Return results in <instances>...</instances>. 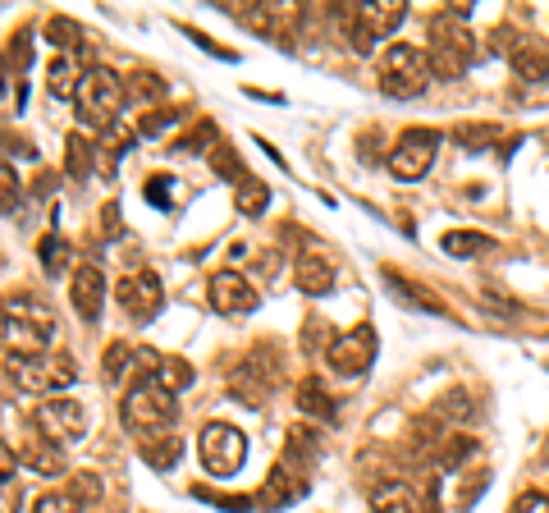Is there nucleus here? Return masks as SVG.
I'll return each instance as SVG.
<instances>
[{"label":"nucleus","instance_id":"nucleus-27","mask_svg":"<svg viewBox=\"0 0 549 513\" xmlns=\"http://www.w3.org/2000/svg\"><path fill=\"white\" fill-rule=\"evenodd\" d=\"M293 399H298V408H302V413H307V417H316V422H334V399H330V394H325V385L316 381V376L298 381Z\"/></svg>","mask_w":549,"mask_h":513},{"label":"nucleus","instance_id":"nucleus-52","mask_svg":"<svg viewBox=\"0 0 549 513\" xmlns=\"http://www.w3.org/2000/svg\"><path fill=\"white\" fill-rule=\"evenodd\" d=\"M513 513H549V495H540V491H522L513 500Z\"/></svg>","mask_w":549,"mask_h":513},{"label":"nucleus","instance_id":"nucleus-45","mask_svg":"<svg viewBox=\"0 0 549 513\" xmlns=\"http://www.w3.org/2000/svg\"><path fill=\"white\" fill-rule=\"evenodd\" d=\"M174 120H179L174 110H147L138 120V138H161L165 129H174Z\"/></svg>","mask_w":549,"mask_h":513},{"label":"nucleus","instance_id":"nucleus-29","mask_svg":"<svg viewBox=\"0 0 549 513\" xmlns=\"http://www.w3.org/2000/svg\"><path fill=\"white\" fill-rule=\"evenodd\" d=\"M46 42L55 46V55H78L83 51V28L69 14H51L46 19Z\"/></svg>","mask_w":549,"mask_h":513},{"label":"nucleus","instance_id":"nucleus-51","mask_svg":"<svg viewBox=\"0 0 549 513\" xmlns=\"http://www.w3.org/2000/svg\"><path fill=\"white\" fill-rule=\"evenodd\" d=\"M119 234H124V225H119V202H106V207H101V239L115 243Z\"/></svg>","mask_w":549,"mask_h":513},{"label":"nucleus","instance_id":"nucleus-9","mask_svg":"<svg viewBox=\"0 0 549 513\" xmlns=\"http://www.w3.org/2000/svg\"><path fill=\"white\" fill-rule=\"evenodd\" d=\"M376 353H380V339H376V326H353V330H344V335H334V344H330V367L344 381H357V376H366L371 372V362H376Z\"/></svg>","mask_w":549,"mask_h":513},{"label":"nucleus","instance_id":"nucleus-37","mask_svg":"<svg viewBox=\"0 0 549 513\" xmlns=\"http://www.w3.org/2000/svg\"><path fill=\"white\" fill-rule=\"evenodd\" d=\"M385 284L389 289H399L408 303H417V307H431V312H444V303L431 294V289H421V284H412V280H403V275H394V271H385Z\"/></svg>","mask_w":549,"mask_h":513},{"label":"nucleus","instance_id":"nucleus-47","mask_svg":"<svg viewBox=\"0 0 549 513\" xmlns=\"http://www.w3.org/2000/svg\"><path fill=\"white\" fill-rule=\"evenodd\" d=\"M517 42H522V33H517L513 23H499V28H490V55H513Z\"/></svg>","mask_w":549,"mask_h":513},{"label":"nucleus","instance_id":"nucleus-8","mask_svg":"<svg viewBox=\"0 0 549 513\" xmlns=\"http://www.w3.org/2000/svg\"><path fill=\"white\" fill-rule=\"evenodd\" d=\"M87 408L78 404V399H65V394H55V399H46L42 408L33 413V431L42 440H51V445H74V440L87 436Z\"/></svg>","mask_w":549,"mask_h":513},{"label":"nucleus","instance_id":"nucleus-39","mask_svg":"<svg viewBox=\"0 0 549 513\" xmlns=\"http://www.w3.org/2000/svg\"><path fill=\"white\" fill-rule=\"evenodd\" d=\"M216 124L211 120H202V124H193V133H188V138H179L174 142V152H188V156H197V152H211V147H216Z\"/></svg>","mask_w":549,"mask_h":513},{"label":"nucleus","instance_id":"nucleus-20","mask_svg":"<svg viewBox=\"0 0 549 513\" xmlns=\"http://www.w3.org/2000/svg\"><path fill=\"white\" fill-rule=\"evenodd\" d=\"M307 495V481H298L293 472H284L280 463L270 468V477L261 481V491L252 495V500L261 504V509H284V504H293V500H302Z\"/></svg>","mask_w":549,"mask_h":513},{"label":"nucleus","instance_id":"nucleus-13","mask_svg":"<svg viewBox=\"0 0 549 513\" xmlns=\"http://www.w3.org/2000/svg\"><path fill=\"white\" fill-rule=\"evenodd\" d=\"M115 298H119V307H124V317H129V321H151L165 307V289H161V280H156L151 271L124 275L119 289H115Z\"/></svg>","mask_w":549,"mask_h":513},{"label":"nucleus","instance_id":"nucleus-4","mask_svg":"<svg viewBox=\"0 0 549 513\" xmlns=\"http://www.w3.org/2000/svg\"><path fill=\"white\" fill-rule=\"evenodd\" d=\"M5 376L23 394H46L55 399L60 390L78 381V362L69 353H33V358H5Z\"/></svg>","mask_w":549,"mask_h":513},{"label":"nucleus","instance_id":"nucleus-11","mask_svg":"<svg viewBox=\"0 0 549 513\" xmlns=\"http://www.w3.org/2000/svg\"><path fill=\"white\" fill-rule=\"evenodd\" d=\"M280 385V353L275 349H257L238 362V376H234V394L248 399L252 408L266 404V394Z\"/></svg>","mask_w":549,"mask_h":513},{"label":"nucleus","instance_id":"nucleus-22","mask_svg":"<svg viewBox=\"0 0 549 513\" xmlns=\"http://www.w3.org/2000/svg\"><path fill=\"white\" fill-rule=\"evenodd\" d=\"M19 468L42 472V477H60V472H65V449L51 445V440H42V436L23 440L19 445Z\"/></svg>","mask_w":549,"mask_h":513},{"label":"nucleus","instance_id":"nucleus-25","mask_svg":"<svg viewBox=\"0 0 549 513\" xmlns=\"http://www.w3.org/2000/svg\"><path fill=\"white\" fill-rule=\"evenodd\" d=\"M280 468H284V472H293L298 481L312 477V468H316V440L307 436L302 426H293V431H289V445H284Z\"/></svg>","mask_w":549,"mask_h":513},{"label":"nucleus","instance_id":"nucleus-5","mask_svg":"<svg viewBox=\"0 0 549 513\" xmlns=\"http://www.w3.org/2000/svg\"><path fill=\"white\" fill-rule=\"evenodd\" d=\"M376 78H380V92H385V97H399V101L421 97L426 83H431L426 51H417L412 42L385 46V55H380V65H376Z\"/></svg>","mask_w":549,"mask_h":513},{"label":"nucleus","instance_id":"nucleus-41","mask_svg":"<svg viewBox=\"0 0 549 513\" xmlns=\"http://www.w3.org/2000/svg\"><path fill=\"white\" fill-rule=\"evenodd\" d=\"M142 197H147L156 211H170L174 207V179L170 175H151L147 184H142Z\"/></svg>","mask_w":549,"mask_h":513},{"label":"nucleus","instance_id":"nucleus-2","mask_svg":"<svg viewBox=\"0 0 549 513\" xmlns=\"http://www.w3.org/2000/svg\"><path fill=\"white\" fill-rule=\"evenodd\" d=\"M476 60V37L472 28H467L458 14H435L431 19V46H426V65H431V78H444V83H453V78H463L467 69H472Z\"/></svg>","mask_w":549,"mask_h":513},{"label":"nucleus","instance_id":"nucleus-53","mask_svg":"<svg viewBox=\"0 0 549 513\" xmlns=\"http://www.w3.org/2000/svg\"><path fill=\"white\" fill-rule=\"evenodd\" d=\"M23 509V486L19 481H0V513H19Z\"/></svg>","mask_w":549,"mask_h":513},{"label":"nucleus","instance_id":"nucleus-49","mask_svg":"<svg viewBox=\"0 0 549 513\" xmlns=\"http://www.w3.org/2000/svg\"><path fill=\"white\" fill-rule=\"evenodd\" d=\"M197 500H206V504H220V509H229V513H243V509H252V504L257 500H248V495H216V491H202V486H197Z\"/></svg>","mask_w":549,"mask_h":513},{"label":"nucleus","instance_id":"nucleus-12","mask_svg":"<svg viewBox=\"0 0 549 513\" xmlns=\"http://www.w3.org/2000/svg\"><path fill=\"white\" fill-rule=\"evenodd\" d=\"M206 298H211V307H216L220 317H248V312L261 307V294L252 289L248 275H238V271L211 275V280H206Z\"/></svg>","mask_w":549,"mask_h":513},{"label":"nucleus","instance_id":"nucleus-26","mask_svg":"<svg viewBox=\"0 0 549 513\" xmlns=\"http://www.w3.org/2000/svg\"><path fill=\"white\" fill-rule=\"evenodd\" d=\"M37 262H42L46 275H69L74 271V248H69L65 234H42V243H37Z\"/></svg>","mask_w":549,"mask_h":513},{"label":"nucleus","instance_id":"nucleus-31","mask_svg":"<svg viewBox=\"0 0 549 513\" xmlns=\"http://www.w3.org/2000/svg\"><path fill=\"white\" fill-rule=\"evenodd\" d=\"M490 248H495V239H490V234H476V230L444 234V252H449V257H458V262H463V257H481V252H490Z\"/></svg>","mask_w":549,"mask_h":513},{"label":"nucleus","instance_id":"nucleus-55","mask_svg":"<svg viewBox=\"0 0 549 513\" xmlns=\"http://www.w3.org/2000/svg\"><path fill=\"white\" fill-rule=\"evenodd\" d=\"M5 92H10V60L0 55V97H5Z\"/></svg>","mask_w":549,"mask_h":513},{"label":"nucleus","instance_id":"nucleus-48","mask_svg":"<svg viewBox=\"0 0 549 513\" xmlns=\"http://www.w3.org/2000/svg\"><path fill=\"white\" fill-rule=\"evenodd\" d=\"M431 413L440 417V422H453V417H467V394H463V390H449V394L440 399V404L431 408Z\"/></svg>","mask_w":549,"mask_h":513},{"label":"nucleus","instance_id":"nucleus-40","mask_svg":"<svg viewBox=\"0 0 549 513\" xmlns=\"http://www.w3.org/2000/svg\"><path fill=\"white\" fill-rule=\"evenodd\" d=\"M23 207V184L14 175L10 165H0V216H10V211Z\"/></svg>","mask_w":549,"mask_h":513},{"label":"nucleus","instance_id":"nucleus-24","mask_svg":"<svg viewBox=\"0 0 549 513\" xmlns=\"http://www.w3.org/2000/svg\"><path fill=\"white\" fill-rule=\"evenodd\" d=\"M0 317L28 321V326H37V330H46V335H55V312H51L46 303H37V298H28V294L0 298Z\"/></svg>","mask_w":549,"mask_h":513},{"label":"nucleus","instance_id":"nucleus-36","mask_svg":"<svg viewBox=\"0 0 549 513\" xmlns=\"http://www.w3.org/2000/svg\"><path fill=\"white\" fill-rule=\"evenodd\" d=\"M156 385L170 394H183L188 385H193V362H183V358H165L161 362V372H156Z\"/></svg>","mask_w":549,"mask_h":513},{"label":"nucleus","instance_id":"nucleus-50","mask_svg":"<svg viewBox=\"0 0 549 513\" xmlns=\"http://www.w3.org/2000/svg\"><path fill=\"white\" fill-rule=\"evenodd\" d=\"M330 344L334 339H325V321H307V326H302V349L307 353H316V349L330 353Z\"/></svg>","mask_w":549,"mask_h":513},{"label":"nucleus","instance_id":"nucleus-28","mask_svg":"<svg viewBox=\"0 0 549 513\" xmlns=\"http://www.w3.org/2000/svg\"><path fill=\"white\" fill-rule=\"evenodd\" d=\"M65 170H69V179H92V170H97V142H87L83 133H69L65 138Z\"/></svg>","mask_w":549,"mask_h":513},{"label":"nucleus","instance_id":"nucleus-7","mask_svg":"<svg viewBox=\"0 0 549 513\" xmlns=\"http://www.w3.org/2000/svg\"><path fill=\"white\" fill-rule=\"evenodd\" d=\"M197 454H202V468L211 477H234L248 463V436L229 422H206L202 436H197Z\"/></svg>","mask_w":549,"mask_h":513},{"label":"nucleus","instance_id":"nucleus-42","mask_svg":"<svg viewBox=\"0 0 549 513\" xmlns=\"http://www.w3.org/2000/svg\"><path fill=\"white\" fill-rule=\"evenodd\" d=\"M65 491L74 495V500L87 509V504H92V500H101V477H97V472H74Z\"/></svg>","mask_w":549,"mask_h":513},{"label":"nucleus","instance_id":"nucleus-54","mask_svg":"<svg viewBox=\"0 0 549 513\" xmlns=\"http://www.w3.org/2000/svg\"><path fill=\"white\" fill-rule=\"evenodd\" d=\"M14 472H19V449L0 440V481H14Z\"/></svg>","mask_w":549,"mask_h":513},{"label":"nucleus","instance_id":"nucleus-35","mask_svg":"<svg viewBox=\"0 0 549 513\" xmlns=\"http://www.w3.org/2000/svg\"><path fill=\"white\" fill-rule=\"evenodd\" d=\"M206 161H211V170H216L220 179H229V184H243V161H238V152L229 147V142H216L211 152H206Z\"/></svg>","mask_w":549,"mask_h":513},{"label":"nucleus","instance_id":"nucleus-10","mask_svg":"<svg viewBox=\"0 0 549 513\" xmlns=\"http://www.w3.org/2000/svg\"><path fill=\"white\" fill-rule=\"evenodd\" d=\"M435 152H440V133L435 129H408L394 152H389V175L394 179H421L435 165Z\"/></svg>","mask_w":549,"mask_h":513},{"label":"nucleus","instance_id":"nucleus-15","mask_svg":"<svg viewBox=\"0 0 549 513\" xmlns=\"http://www.w3.org/2000/svg\"><path fill=\"white\" fill-rule=\"evenodd\" d=\"M46 344H51V335H46V330L28 326V321H14V317H0V349H5V358H33V353H51Z\"/></svg>","mask_w":549,"mask_h":513},{"label":"nucleus","instance_id":"nucleus-33","mask_svg":"<svg viewBox=\"0 0 549 513\" xmlns=\"http://www.w3.org/2000/svg\"><path fill=\"white\" fill-rule=\"evenodd\" d=\"M453 142L463 147V152H485V147H495L499 142V124H458L453 129Z\"/></svg>","mask_w":549,"mask_h":513},{"label":"nucleus","instance_id":"nucleus-21","mask_svg":"<svg viewBox=\"0 0 549 513\" xmlns=\"http://www.w3.org/2000/svg\"><path fill=\"white\" fill-rule=\"evenodd\" d=\"M229 14L261 37H280L284 28L298 19V10H275V5H238V10H229Z\"/></svg>","mask_w":549,"mask_h":513},{"label":"nucleus","instance_id":"nucleus-44","mask_svg":"<svg viewBox=\"0 0 549 513\" xmlns=\"http://www.w3.org/2000/svg\"><path fill=\"white\" fill-rule=\"evenodd\" d=\"M5 60H10V69H28L33 65V33H28V28H19V33L10 37V51H5Z\"/></svg>","mask_w":549,"mask_h":513},{"label":"nucleus","instance_id":"nucleus-6","mask_svg":"<svg viewBox=\"0 0 549 513\" xmlns=\"http://www.w3.org/2000/svg\"><path fill=\"white\" fill-rule=\"evenodd\" d=\"M119 413H124V426H129V431L165 436V431L174 426V417H179V404H174L170 390H161L156 381H147V385H133V390L124 394Z\"/></svg>","mask_w":549,"mask_h":513},{"label":"nucleus","instance_id":"nucleus-32","mask_svg":"<svg viewBox=\"0 0 549 513\" xmlns=\"http://www.w3.org/2000/svg\"><path fill=\"white\" fill-rule=\"evenodd\" d=\"M124 92H129L133 101H161L165 92H170V83H165L161 74H151V69H133V74L124 78Z\"/></svg>","mask_w":549,"mask_h":513},{"label":"nucleus","instance_id":"nucleus-34","mask_svg":"<svg viewBox=\"0 0 549 513\" xmlns=\"http://www.w3.org/2000/svg\"><path fill=\"white\" fill-rule=\"evenodd\" d=\"M234 207L243 211V216H261V211L270 207V188L261 184V179H243V184L234 188Z\"/></svg>","mask_w":549,"mask_h":513},{"label":"nucleus","instance_id":"nucleus-18","mask_svg":"<svg viewBox=\"0 0 549 513\" xmlns=\"http://www.w3.org/2000/svg\"><path fill=\"white\" fill-rule=\"evenodd\" d=\"M138 147V129H129L124 120H115L106 133L97 138V175H115V165H119V156L124 152H133Z\"/></svg>","mask_w":549,"mask_h":513},{"label":"nucleus","instance_id":"nucleus-30","mask_svg":"<svg viewBox=\"0 0 549 513\" xmlns=\"http://www.w3.org/2000/svg\"><path fill=\"white\" fill-rule=\"evenodd\" d=\"M142 459H147L156 472H170L174 463L183 459V440L170 436V431H165V436H147L142 440Z\"/></svg>","mask_w":549,"mask_h":513},{"label":"nucleus","instance_id":"nucleus-38","mask_svg":"<svg viewBox=\"0 0 549 513\" xmlns=\"http://www.w3.org/2000/svg\"><path fill=\"white\" fill-rule=\"evenodd\" d=\"M476 454V440L472 436H444L440 440V468L444 472H453L458 463H467Z\"/></svg>","mask_w":549,"mask_h":513},{"label":"nucleus","instance_id":"nucleus-14","mask_svg":"<svg viewBox=\"0 0 549 513\" xmlns=\"http://www.w3.org/2000/svg\"><path fill=\"white\" fill-rule=\"evenodd\" d=\"M69 298H74V312L87 321V326H97L101 307H106V275H101V266H78L74 271V289H69Z\"/></svg>","mask_w":549,"mask_h":513},{"label":"nucleus","instance_id":"nucleus-3","mask_svg":"<svg viewBox=\"0 0 549 513\" xmlns=\"http://www.w3.org/2000/svg\"><path fill=\"white\" fill-rule=\"evenodd\" d=\"M124 78L106 65H92L78 83V97H74V110H78V124L92 133H106L110 124L119 120V110H124Z\"/></svg>","mask_w":549,"mask_h":513},{"label":"nucleus","instance_id":"nucleus-43","mask_svg":"<svg viewBox=\"0 0 549 513\" xmlns=\"http://www.w3.org/2000/svg\"><path fill=\"white\" fill-rule=\"evenodd\" d=\"M129 353H133V344H124V339H119V344H110V349H106V362H101V372H106V381H110V385H119V381H124V367H129Z\"/></svg>","mask_w":549,"mask_h":513},{"label":"nucleus","instance_id":"nucleus-1","mask_svg":"<svg viewBox=\"0 0 549 513\" xmlns=\"http://www.w3.org/2000/svg\"><path fill=\"white\" fill-rule=\"evenodd\" d=\"M330 19H334V28L353 42L357 55H371L403 19H408V0H371V5H353V10L334 5Z\"/></svg>","mask_w":549,"mask_h":513},{"label":"nucleus","instance_id":"nucleus-19","mask_svg":"<svg viewBox=\"0 0 549 513\" xmlns=\"http://www.w3.org/2000/svg\"><path fill=\"white\" fill-rule=\"evenodd\" d=\"M293 280H298L302 294L321 298V294H330L334 289V262L330 257H321V252H302L298 262H293Z\"/></svg>","mask_w":549,"mask_h":513},{"label":"nucleus","instance_id":"nucleus-17","mask_svg":"<svg viewBox=\"0 0 549 513\" xmlns=\"http://www.w3.org/2000/svg\"><path fill=\"white\" fill-rule=\"evenodd\" d=\"M508 65H513L517 78L540 83V78H549V46L540 42L536 33H522V42L513 46V55H508Z\"/></svg>","mask_w":549,"mask_h":513},{"label":"nucleus","instance_id":"nucleus-16","mask_svg":"<svg viewBox=\"0 0 549 513\" xmlns=\"http://www.w3.org/2000/svg\"><path fill=\"white\" fill-rule=\"evenodd\" d=\"M371 509L376 513H431L426 500H421V491L408 486V481H380L376 491H371Z\"/></svg>","mask_w":549,"mask_h":513},{"label":"nucleus","instance_id":"nucleus-23","mask_svg":"<svg viewBox=\"0 0 549 513\" xmlns=\"http://www.w3.org/2000/svg\"><path fill=\"white\" fill-rule=\"evenodd\" d=\"M83 74H87V65L78 60V55H55L51 74H46V92H51V101H74Z\"/></svg>","mask_w":549,"mask_h":513},{"label":"nucleus","instance_id":"nucleus-46","mask_svg":"<svg viewBox=\"0 0 549 513\" xmlns=\"http://www.w3.org/2000/svg\"><path fill=\"white\" fill-rule=\"evenodd\" d=\"M33 513H83V504H78L69 491H46L42 500L33 504Z\"/></svg>","mask_w":549,"mask_h":513}]
</instances>
